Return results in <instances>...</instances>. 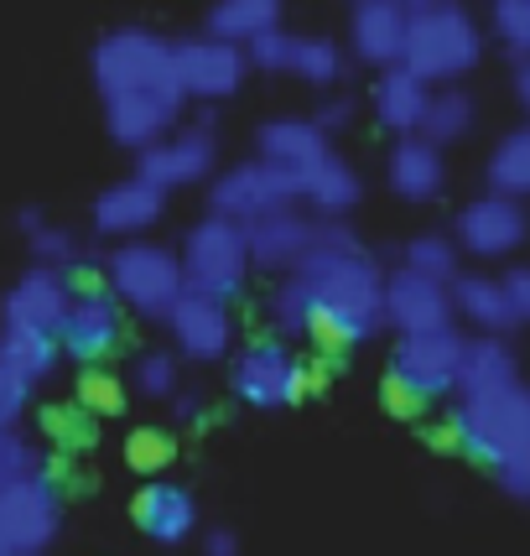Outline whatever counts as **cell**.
Listing matches in <instances>:
<instances>
[{
    "label": "cell",
    "mask_w": 530,
    "mask_h": 556,
    "mask_svg": "<svg viewBox=\"0 0 530 556\" xmlns=\"http://www.w3.org/2000/svg\"><path fill=\"white\" fill-rule=\"evenodd\" d=\"M349 121H354V99H343V94L323 99V104H317V115H313V125L323 130V136H333V130H343Z\"/></svg>",
    "instance_id": "cell-45"
},
{
    "label": "cell",
    "mask_w": 530,
    "mask_h": 556,
    "mask_svg": "<svg viewBox=\"0 0 530 556\" xmlns=\"http://www.w3.org/2000/svg\"><path fill=\"white\" fill-rule=\"evenodd\" d=\"M505 291H509V302H515V317L520 323H530V266H515L505 276Z\"/></svg>",
    "instance_id": "cell-46"
},
{
    "label": "cell",
    "mask_w": 530,
    "mask_h": 556,
    "mask_svg": "<svg viewBox=\"0 0 530 556\" xmlns=\"http://www.w3.org/2000/svg\"><path fill=\"white\" fill-rule=\"evenodd\" d=\"M270 26H281V0H214L209 11V37H224L235 48H250Z\"/></svg>",
    "instance_id": "cell-30"
},
{
    "label": "cell",
    "mask_w": 530,
    "mask_h": 556,
    "mask_svg": "<svg viewBox=\"0 0 530 556\" xmlns=\"http://www.w3.org/2000/svg\"><path fill=\"white\" fill-rule=\"evenodd\" d=\"M453 313L468 317L479 333H494V339H505L509 328H520V317H515V302H509L505 291V276H453Z\"/></svg>",
    "instance_id": "cell-26"
},
{
    "label": "cell",
    "mask_w": 530,
    "mask_h": 556,
    "mask_svg": "<svg viewBox=\"0 0 530 556\" xmlns=\"http://www.w3.org/2000/svg\"><path fill=\"white\" fill-rule=\"evenodd\" d=\"M427 99H432V84H421V78L406 73L401 63L380 68L375 89H369L375 121L386 125L390 136H416V125H421V115H427Z\"/></svg>",
    "instance_id": "cell-25"
},
{
    "label": "cell",
    "mask_w": 530,
    "mask_h": 556,
    "mask_svg": "<svg viewBox=\"0 0 530 556\" xmlns=\"http://www.w3.org/2000/svg\"><path fill=\"white\" fill-rule=\"evenodd\" d=\"M386 182L395 198L406 203H432L447 182V162H442V146L421 141V136H401L390 146V162H386Z\"/></svg>",
    "instance_id": "cell-24"
},
{
    "label": "cell",
    "mask_w": 530,
    "mask_h": 556,
    "mask_svg": "<svg viewBox=\"0 0 530 556\" xmlns=\"http://www.w3.org/2000/svg\"><path fill=\"white\" fill-rule=\"evenodd\" d=\"M474 121H479L474 94H463L458 84H442V89H432V99H427V115L416 125V136L432 146H453L474 130Z\"/></svg>",
    "instance_id": "cell-31"
},
{
    "label": "cell",
    "mask_w": 530,
    "mask_h": 556,
    "mask_svg": "<svg viewBox=\"0 0 530 556\" xmlns=\"http://www.w3.org/2000/svg\"><path fill=\"white\" fill-rule=\"evenodd\" d=\"M162 323H167L177 354H182V359H193V364H218L229 349H235V313H229V302H224V296L182 291Z\"/></svg>",
    "instance_id": "cell-16"
},
{
    "label": "cell",
    "mask_w": 530,
    "mask_h": 556,
    "mask_svg": "<svg viewBox=\"0 0 530 556\" xmlns=\"http://www.w3.org/2000/svg\"><path fill=\"white\" fill-rule=\"evenodd\" d=\"M458 244H453V235H416V240H406V250H401V266L416 270V276H432V281H447L453 287V276H458Z\"/></svg>",
    "instance_id": "cell-36"
},
{
    "label": "cell",
    "mask_w": 530,
    "mask_h": 556,
    "mask_svg": "<svg viewBox=\"0 0 530 556\" xmlns=\"http://www.w3.org/2000/svg\"><path fill=\"white\" fill-rule=\"evenodd\" d=\"M500 473V484H505V494H515V500H530V442L515 453L509 463H500L494 468Z\"/></svg>",
    "instance_id": "cell-44"
},
{
    "label": "cell",
    "mask_w": 530,
    "mask_h": 556,
    "mask_svg": "<svg viewBox=\"0 0 530 556\" xmlns=\"http://www.w3.org/2000/svg\"><path fill=\"white\" fill-rule=\"evenodd\" d=\"M121 339H125V313L121 302L110 296V287L73 281V302L63 323H58V349L78 364H99L121 349Z\"/></svg>",
    "instance_id": "cell-13"
},
{
    "label": "cell",
    "mask_w": 530,
    "mask_h": 556,
    "mask_svg": "<svg viewBox=\"0 0 530 556\" xmlns=\"http://www.w3.org/2000/svg\"><path fill=\"white\" fill-rule=\"evenodd\" d=\"M0 535H5L11 556L52 552V541L63 535V494L52 484V473L0 489Z\"/></svg>",
    "instance_id": "cell-12"
},
{
    "label": "cell",
    "mask_w": 530,
    "mask_h": 556,
    "mask_svg": "<svg viewBox=\"0 0 530 556\" xmlns=\"http://www.w3.org/2000/svg\"><path fill=\"white\" fill-rule=\"evenodd\" d=\"M94 84L104 99L136 94V89H177L172 78V42L146 31V26H115L94 42ZM182 94V89H177Z\"/></svg>",
    "instance_id": "cell-6"
},
{
    "label": "cell",
    "mask_w": 530,
    "mask_h": 556,
    "mask_svg": "<svg viewBox=\"0 0 530 556\" xmlns=\"http://www.w3.org/2000/svg\"><path fill=\"white\" fill-rule=\"evenodd\" d=\"M26 479H48V453L26 432H0V489L26 484Z\"/></svg>",
    "instance_id": "cell-38"
},
{
    "label": "cell",
    "mask_w": 530,
    "mask_h": 556,
    "mask_svg": "<svg viewBox=\"0 0 530 556\" xmlns=\"http://www.w3.org/2000/svg\"><path fill=\"white\" fill-rule=\"evenodd\" d=\"M203 556H240V535L229 531V526H214V531L203 535Z\"/></svg>",
    "instance_id": "cell-47"
},
{
    "label": "cell",
    "mask_w": 530,
    "mask_h": 556,
    "mask_svg": "<svg viewBox=\"0 0 530 556\" xmlns=\"http://www.w3.org/2000/svg\"><path fill=\"white\" fill-rule=\"evenodd\" d=\"M78 406L84 412H94V416H115L125 406V390H121V380L110 375V369H99V364H89L84 375H78Z\"/></svg>",
    "instance_id": "cell-41"
},
{
    "label": "cell",
    "mask_w": 530,
    "mask_h": 556,
    "mask_svg": "<svg viewBox=\"0 0 530 556\" xmlns=\"http://www.w3.org/2000/svg\"><path fill=\"white\" fill-rule=\"evenodd\" d=\"M31 390H37V386H26L16 369H5V364H0V432L22 427L26 406H31Z\"/></svg>",
    "instance_id": "cell-43"
},
{
    "label": "cell",
    "mask_w": 530,
    "mask_h": 556,
    "mask_svg": "<svg viewBox=\"0 0 530 556\" xmlns=\"http://www.w3.org/2000/svg\"><path fill=\"white\" fill-rule=\"evenodd\" d=\"M291 37H296V31H287V26H270V31H261V37L244 48V63H250V68H265V73H287Z\"/></svg>",
    "instance_id": "cell-42"
},
{
    "label": "cell",
    "mask_w": 530,
    "mask_h": 556,
    "mask_svg": "<svg viewBox=\"0 0 530 556\" xmlns=\"http://www.w3.org/2000/svg\"><path fill=\"white\" fill-rule=\"evenodd\" d=\"M244 68H250V63H244V48L224 42V37H209V31H198V37H182V42H172V78H177L182 99H203V104H218V99L240 94Z\"/></svg>",
    "instance_id": "cell-14"
},
{
    "label": "cell",
    "mask_w": 530,
    "mask_h": 556,
    "mask_svg": "<svg viewBox=\"0 0 530 556\" xmlns=\"http://www.w3.org/2000/svg\"><path fill=\"white\" fill-rule=\"evenodd\" d=\"M520 380L515 369V349L494 333H479V339H463V359H458V395H474V390H494Z\"/></svg>",
    "instance_id": "cell-28"
},
{
    "label": "cell",
    "mask_w": 530,
    "mask_h": 556,
    "mask_svg": "<svg viewBox=\"0 0 530 556\" xmlns=\"http://www.w3.org/2000/svg\"><path fill=\"white\" fill-rule=\"evenodd\" d=\"M411 16L401 11V0H354V16H349V42L359 63L390 68L401 63V42H406Z\"/></svg>",
    "instance_id": "cell-21"
},
{
    "label": "cell",
    "mask_w": 530,
    "mask_h": 556,
    "mask_svg": "<svg viewBox=\"0 0 530 556\" xmlns=\"http://www.w3.org/2000/svg\"><path fill=\"white\" fill-rule=\"evenodd\" d=\"M515 94H520V104L530 110V58H520V68H515Z\"/></svg>",
    "instance_id": "cell-49"
},
{
    "label": "cell",
    "mask_w": 530,
    "mask_h": 556,
    "mask_svg": "<svg viewBox=\"0 0 530 556\" xmlns=\"http://www.w3.org/2000/svg\"><path fill=\"white\" fill-rule=\"evenodd\" d=\"M489 26L515 58H530V0H494L489 5Z\"/></svg>",
    "instance_id": "cell-40"
},
{
    "label": "cell",
    "mask_w": 530,
    "mask_h": 556,
    "mask_svg": "<svg viewBox=\"0 0 530 556\" xmlns=\"http://www.w3.org/2000/svg\"><path fill=\"white\" fill-rule=\"evenodd\" d=\"M73 302V276L68 270H52V266H31L5 291L0 302V323L5 328H37V333H52L58 339V323L68 313Z\"/></svg>",
    "instance_id": "cell-19"
},
{
    "label": "cell",
    "mask_w": 530,
    "mask_h": 556,
    "mask_svg": "<svg viewBox=\"0 0 530 556\" xmlns=\"http://www.w3.org/2000/svg\"><path fill=\"white\" fill-rule=\"evenodd\" d=\"M229 390L240 395L244 406H255V412H276V406H296V401H307L313 386H307V359H296L291 354L287 339H255L244 343L235 364H229Z\"/></svg>",
    "instance_id": "cell-8"
},
{
    "label": "cell",
    "mask_w": 530,
    "mask_h": 556,
    "mask_svg": "<svg viewBox=\"0 0 530 556\" xmlns=\"http://www.w3.org/2000/svg\"><path fill=\"white\" fill-rule=\"evenodd\" d=\"M453 287L432 281V276H416V270L395 266L386 276V323L411 339V333H442L453 328Z\"/></svg>",
    "instance_id": "cell-17"
},
{
    "label": "cell",
    "mask_w": 530,
    "mask_h": 556,
    "mask_svg": "<svg viewBox=\"0 0 530 556\" xmlns=\"http://www.w3.org/2000/svg\"><path fill=\"white\" fill-rule=\"evenodd\" d=\"M121 458L130 473H167L172 458H177V437L167 432V427H136V432L125 437V447H121Z\"/></svg>",
    "instance_id": "cell-37"
},
{
    "label": "cell",
    "mask_w": 530,
    "mask_h": 556,
    "mask_svg": "<svg viewBox=\"0 0 530 556\" xmlns=\"http://www.w3.org/2000/svg\"><path fill=\"white\" fill-rule=\"evenodd\" d=\"M177 380H182V369H177V354H167V349H146L130 369V386L141 390L146 401H172L182 390Z\"/></svg>",
    "instance_id": "cell-39"
},
{
    "label": "cell",
    "mask_w": 530,
    "mask_h": 556,
    "mask_svg": "<svg viewBox=\"0 0 530 556\" xmlns=\"http://www.w3.org/2000/svg\"><path fill=\"white\" fill-rule=\"evenodd\" d=\"M0 556H11V546H5V535H0Z\"/></svg>",
    "instance_id": "cell-51"
},
{
    "label": "cell",
    "mask_w": 530,
    "mask_h": 556,
    "mask_svg": "<svg viewBox=\"0 0 530 556\" xmlns=\"http://www.w3.org/2000/svg\"><path fill=\"white\" fill-rule=\"evenodd\" d=\"M265 317H270V328H276V339H307V323H313V281L302 276V270H291L281 276V287L270 291V302H265Z\"/></svg>",
    "instance_id": "cell-33"
},
{
    "label": "cell",
    "mask_w": 530,
    "mask_h": 556,
    "mask_svg": "<svg viewBox=\"0 0 530 556\" xmlns=\"http://www.w3.org/2000/svg\"><path fill=\"white\" fill-rule=\"evenodd\" d=\"M255 146H261V162L291 172V177H307L323 156H333L328 136H323L313 121H296V115H276V121H265L261 130H255Z\"/></svg>",
    "instance_id": "cell-23"
},
{
    "label": "cell",
    "mask_w": 530,
    "mask_h": 556,
    "mask_svg": "<svg viewBox=\"0 0 530 556\" xmlns=\"http://www.w3.org/2000/svg\"><path fill=\"white\" fill-rule=\"evenodd\" d=\"M447 432H453V442H458L474 463H483V468L509 463L530 442V386L509 380V386L458 395Z\"/></svg>",
    "instance_id": "cell-3"
},
{
    "label": "cell",
    "mask_w": 530,
    "mask_h": 556,
    "mask_svg": "<svg viewBox=\"0 0 530 556\" xmlns=\"http://www.w3.org/2000/svg\"><path fill=\"white\" fill-rule=\"evenodd\" d=\"M218 167V136L209 121L198 125H172L156 146L136 151V177L151 182V188H193V182H209Z\"/></svg>",
    "instance_id": "cell-11"
},
{
    "label": "cell",
    "mask_w": 530,
    "mask_h": 556,
    "mask_svg": "<svg viewBox=\"0 0 530 556\" xmlns=\"http://www.w3.org/2000/svg\"><path fill=\"white\" fill-rule=\"evenodd\" d=\"M291 78L313 84V89H333L343 78V52H338L333 37H291Z\"/></svg>",
    "instance_id": "cell-35"
},
{
    "label": "cell",
    "mask_w": 530,
    "mask_h": 556,
    "mask_svg": "<svg viewBox=\"0 0 530 556\" xmlns=\"http://www.w3.org/2000/svg\"><path fill=\"white\" fill-rule=\"evenodd\" d=\"M313 281V323L307 339L323 354H349L386 328V270L375 255L349 250L338 261L302 270Z\"/></svg>",
    "instance_id": "cell-1"
},
{
    "label": "cell",
    "mask_w": 530,
    "mask_h": 556,
    "mask_svg": "<svg viewBox=\"0 0 530 556\" xmlns=\"http://www.w3.org/2000/svg\"><path fill=\"white\" fill-rule=\"evenodd\" d=\"M182 261V287L203 291V296H240L244 276H250V250H244V229L229 224V218H198L188 229V240L177 250Z\"/></svg>",
    "instance_id": "cell-7"
},
{
    "label": "cell",
    "mask_w": 530,
    "mask_h": 556,
    "mask_svg": "<svg viewBox=\"0 0 530 556\" xmlns=\"http://www.w3.org/2000/svg\"><path fill=\"white\" fill-rule=\"evenodd\" d=\"M437 5H442V0H401L406 16H421V11H437Z\"/></svg>",
    "instance_id": "cell-50"
},
{
    "label": "cell",
    "mask_w": 530,
    "mask_h": 556,
    "mask_svg": "<svg viewBox=\"0 0 530 556\" xmlns=\"http://www.w3.org/2000/svg\"><path fill=\"white\" fill-rule=\"evenodd\" d=\"M489 193L530 198V125L509 130L505 141L489 151Z\"/></svg>",
    "instance_id": "cell-34"
},
{
    "label": "cell",
    "mask_w": 530,
    "mask_h": 556,
    "mask_svg": "<svg viewBox=\"0 0 530 556\" xmlns=\"http://www.w3.org/2000/svg\"><path fill=\"white\" fill-rule=\"evenodd\" d=\"M104 287L110 296L141 317H167L172 302L182 296V261L177 250L156 240H121L104 261Z\"/></svg>",
    "instance_id": "cell-5"
},
{
    "label": "cell",
    "mask_w": 530,
    "mask_h": 556,
    "mask_svg": "<svg viewBox=\"0 0 530 556\" xmlns=\"http://www.w3.org/2000/svg\"><path fill=\"white\" fill-rule=\"evenodd\" d=\"M479 58L483 31L458 0H442L437 11L411 16L406 42H401V68L416 73L421 84H458L463 73H474Z\"/></svg>",
    "instance_id": "cell-4"
},
{
    "label": "cell",
    "mask_w": 530,
    "mask_h": 556,
    "mask_svg": "<svg viewBox=\"0 0 530 556\" xmlns=\"http://www.w3.org/2000/svg\"><path fill=\"white\" fill-rule=\"evenodd\" d=\"M244 229V250H250V266L291 276V270H313L323 261H338L349 250H359L354 229L343 218H317L302 208H276L265 218H250Z\"/></svg>",
    "instance_id": "cell-2"
},
{
    "label": "cell",
    "mask_w": 530,
    "mask_h": 556,
    "mask_svg": "<svg viewBox=\"0 0 530 556\" xmlns=\"http://www.w3.org/2000/svg\"><path fill=\"white\" fill-rule=\"evenodd\" d=\"M296 203H302V177L270 167L261 156L218 172L214 188H209V214L229 218V224H250V218H265L276 208H296Z\"/></svg>",
    "instance_id": "cell-9"
},
{
    "label": "cell",
    "mask_w": 530,
    "mask_h": 556,
    "mask_svg": "<svg viewBox=\"0 0 530 556\" xmlns=\"http://www.w3.org/2000/svg\"><path fill=\"white\" fill-rule=\"evenodd\" d=\"M458 359H463V333L458 328H442V333H411V339L395 343L386 380H395L416 406H427V401H442V395L458 390Z\"/></svg>",
    "instance_id": "cell-10"
},
{
    "label": "cell",
    "mask_w": 530,
    "mask_h": 556,
    "mask_svg": "<svg viewBox=\"0 0 530 556\" xmlns=\"http://www.w3.org/2000/svg\"><path fill=\"white\" fill-rule=\"evenodd\" d=\"M530 235V218L520 198L505 193H483L474 203H463L458 218H453V244L479 255V261H500V255H515Z\"/></svg>",
    "instance_id": "cell-15"
},
{
    "label": "cell",
    "mask_w": 530,
    "mask_h": 556,
    "mask_svg": "<svg viewBox=\"0 0 530 556\" xmlns=\"http://www.w3.org/2000/svg\"><path fill=\"white\" fill-rule=\"evenodd\" d=\"M359 198H364V182L343 156H323V162L302 177V203H307L317 218H343Z\"/></svg>",
    "instance_id": "cell-27"
},
{
    "label": "cell",
    "mask_w": 530,
    "mask_h": 556,
    "mask_svg": "<svg viewBox=\"0 0 530 556\" xmlns=\"http://www.w3.org/2000/svg\"><path fill=\"white\" fill-rule=\"evenodd\" d=\"M22 235H26V250H31L37 266L68 270V276L84 266V244H78V235L63 229V224H48L37 208H22Z\"/></svg>",
    "instance_id": "cell-32"
},
{
    "label": "cell",
    "mask_w": 530,
    "mask_h": 556,
    "mask_svg": "<svg viewBox=\"0 0 530 556\" xmlns=\"http://www.w3.org/2000/svg\"><path fill=\"white\" fill-rule=\"evenodd\" d=\"M172 412H177V421H203V401L177 390V395H172Z\"/></svg>",
    "instance_id": "cell-48"
},
{
    "label": "cell",
    "mask_w": 530,
    "mask_h": 556,
    "mask_svg": "<svg viewBox=\"0 0 530 556\" xmlns=\"http://www.w3.org/2000/svg\"><path fill=\"white\" fill-rule=\"evenodd\" d=\"M162 208H167L162 188H151L141 177H125V182L94 198V229L104 240H146V229L162 218Z\"/></svg>",
    "instance_id": "cell-20"
},
{
    "label": "cell",
    "mask_w": 530,
    "mask_h": 556,
    "mask_svg": "<svg viewBox=\"0 0 530 556\" xmlns=\"http://www.w3.org/2000/svg\"><path fill=\"white\" fill-rule=\"evenodd\" d=\"M58 359H63V349H58L52 333H37V328H5V323H0V364L16 369L26 386L52 380Z\"/></svg>",
    "instance_id": "cell-29"
},
{
    "label": "cell",
    "mask_w": 530,
    "mask_h": 556,
    "mask_svg": "<svg viewBox=\"0 0 530 556\" xmlns=\"http://www.w3.org/2000/svg\"><path fill=\"white\" fill-rule=\"evenodd\" d=\"M182 104H188V99L177 94V89H136V94H115V99H104V125H110V136H115L121 146L146 151V146H156L172 125L182 121Z\"/></svg>",
    "instance_id": "cell-18"
},
{
    "label": "cell",
    "mask_w": 530,
    "mask_h": 556,
    "mask_svg": "<svg viewBox=\"0 0 530 556\" xmlns=\"http://www.w3.org/2000/svg\"><path fill=\"white\" fill-rule=\"evenodd\" d=\"M130 515L156 546H182L188 535L198 531V505L182 484H167V479H151V484L130 500Z\"/></svg>",
    "instance_id": "cell-22"
}]
</instances>
